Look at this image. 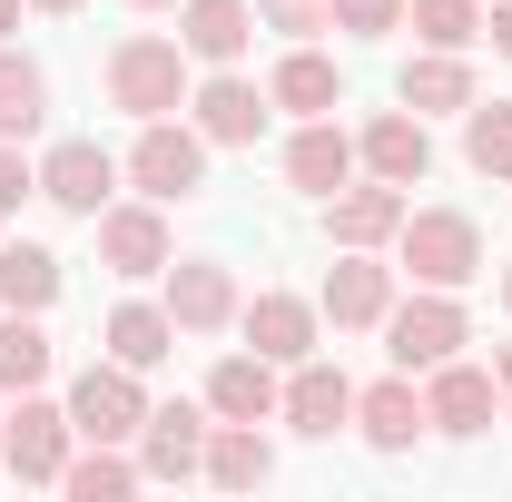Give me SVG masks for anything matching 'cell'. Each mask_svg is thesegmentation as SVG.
<instances>
[{
    "label": "cell",
    "mask_w": 512,
    "mask_h": 502,
    "mask_svg": "<svg viewBox=\"0 0 512 502\" xmlns=\"http://www.w3.org/2000/svg\"><path fill=\"white\" fill-rule=\"evenodd\" d=\"M188 50L178 40H158V30H128L119 50H109V109H128V119H178L188 109Z\"/></svg>",
    "instance_id": "1"
},
{
    "label": "cell",
    "mask_w": 512,
    "mask_h": 502,
    "mask_svg": "<svg viewBox=\"0 0 512 502\" xmlns=\"http://www.w3.org/2000/svg\"><path fill=\"white\" fill-rule=\"evenodd\" d=\"M394 266H404L414 286H473V276H483V227H473L463 207H404Z\"/></svg>",
    "instance_id": "2"
},
{
    "label": "cell",
    "mask_w": 512,
    "mask_h": 502,
    "mask_svg": "<svg viewBox=\"0 0 512 502\" xmlns=\"http://www.w3.org/2000/svg\"><path fill=\"white\" fill-rule=\"evenodd\" d=\"M463 345H473V315L453 306V286H414L404 306H384V355H394L404 375H434Z\"/></svg>",
    "instance_id": "3"
},
{
    "label": "cell",
    "mask_w": 512,
    "mask_h": 502,
    "mask_svg": "<svg viewBox=\"0 0 512 502\" xmlns=\"http://www.w3.org/2000/svg\"><path fill=\"white\" fill-rule=\"evenodd\" d=\"M128 178H138V197H158V207L197 197L207 188V138H197V119H138Z\"/></svg>",
    "instance_id": "4"
},
{
    "label": "cell",
    "mask_w": 512,
    "mask_h": 502,
    "mask_svg": "<svg viewBox=\"0 0 512 502\" xmlns=\"http://www.w3.org/2000/svg\"><path fill=\"white\" fill-rule=\"evenodd\" d=\"M79 453V424H69V404H50L40 384L0 414V463L20 473V483H60V463Z\"/></svg>",
    "instance_id": "5"
},
{
    "label": "cell",
    "mask_w": 512,
    "mask_h": 502,
    "mask_svg": "<svg viewBox=\"0 0 512 502\" xmlns=\"http://www.w3.org/2000/svg\"><path fill=\"white\" fill-rule=\"evenodd\" d=\"M69 424H79V443H138V424H148V384H138V365H89V375L69 384Z\"/></svg>",
    "instance_id": "6"
},
{
    "label": "cell",
    "mask_w": 512,
    "mask_h": 502,
    "mask_svg": "<svg viewBox=\"0 0 512 502\" xmlns=\"http://www.w3.org/2000/svg\"><path fill=\"white\" fill-rule=\"evenodd\" d=\"M493 414H503V384H493V365H463V355H444V365L424 375V424H434L444 443L493 434Z\"/></svg>",
    "instance_id": "7"
},
{
    "label": "cell",
    "mask_w": 512,
    "mask_h": 502,
    "mask_svg": "<svg viewBox=\"0 0 512 502\" xmlns=\"http://www.w3.org/2000/svg\"><path fill=\"white\" fill-rule=\"evenodd\" d=\"M276 424H296L306 443H335L345 424H355V375H345V365H325V355L286 365V394H276Z\"/></svg>",
    "instance_id": "8"
},
{
    "label": "cell",
    "mask_w": 512,
    "mask_h": 502,
    "mask_svg": "<svg viewBox=\"0 0 512 502\" xmlns=\"http://www.w3.org/2000/svg\"><path fill=\"white\" fill-rule=\"evenodd\" d=\"M158 306L178 315V335H227L237 325V276H227V256H168V296Z\"/></svg>",
    "instance_id": "9"
},
{
    "label": "cell",
    "mask_w": 512,
    "mask_h": 502,
    "mask_svg": "<svg viewBox=\"0 0 512 502\" xmlns=\"http://www.w3.org/2000/svg\"><path fill=\"white\" fill-rule=\"evenodd\" d=\"M89 227H99V266H109V276H168V207H158V197H138V207H99V217H89Z\"/></svg>",
    "instance_id": "10"
},
{
    "label": "cell",
    "mask_w": 512,
    "mask_h": 502,
    "mask_svg": "<svg viewBox=\"0 0 512 502\" xmlns=\"http://www.w3.org/2000/svg\"><path fill=\"white\" fill-rule=\"evenodd\" d=\"M266 109H276V99H266L256 79H237V69H207V79L188 89V119H197V138H207V148H256Z\"/></svg>",
    "instance_id": "11"
},
{
    "label": "cell",
    "mask_w": 512,
    "mask_h": 502,
    "mask_svg": "<svg viewBox=\"0 0 512 502\" xmlns=\"http://www.w3.org/2000/svg\"><path fill=\"white\" fill-rule=\"evenodd\" d=\"M325 325L335 335H365V325H384V306H394V266H384L375 247H335V276H325Z\"/></svg>",
    "instance_id": "12"
},
{
    "label": "cell",
    "mask_w": 512,
    "mask_h": 502,
    "mask_svg": "<svg viewBox=\"0 0 512 502\" xmlns=\"http://www.w3.org/2000/svg\"><path fill=\"white\" fill-rule=\"evenodd\" d=\"M109 188H119V158H109L99 138H60V148L40 158V197H50L60 217H99Z\"/></svg>",
    "instance_id": "13"
},
{
    "label": "cell",
    "mask_w": 512,
    "mask_h": 502,
    "mask_svg": "<svg viewBox=\"0 0 512 502\" xmlns=\"http://www.w3.org/2000/svg\"><path fill=\"white\" fill-rule=\"evenodd\" d=\"M237 325H247V345L266 355V365H306V355H316V335H325V306L286 296V286H266V296L237 306Z\"/></svg>",
    "instance_id": "14"
},
{
    "label": "cell",
    "mask_w": 512,
    "mask_h": 502,
    "mask_svg": "<svg viewBox=\"0 0 512 502\" xmlns=\"http://www.w3.org/2000/svg\"><path fill=\"white\" fill-rule=\"evenodd\" d=\"M207 463V404H148L138 424V473L148 483H188Z\"/></svg>",
    "instance_id": "15"
},
{
    "label": "cell",
    "mask_w": 512,
    "mask_h": 502,
    "mask_svg": "<svg viewBox=\"0 0 512 502\" xmlns=\"http://www.w3.org/2000/svg\"><path fill=\"white\" fill-rule=\"evenodd\" d=\"M355 158H365V178H384V188H424V178H434V138H424V119H414V109L365 119Z\"/></svg>",
    "instance_id": "16"
},
{
    "label": "cell",
    "mask_w": 512,
    "mask_h": 502,
    "mask_svg": "<svg viewBox=\"0 0 512 502\" xmlns=\"http://www.w3.org/2000/svg\"><path fill=\"white\" fill-rule=\"evenodd\" d=\"M256 40V0H178V50L197 69H237Z\"/></svg>",
    "instance_id": "17"
},
{
    "label": "cell",
    "mask_w": 512,
    "mask_h": 502,
    "mask_svg": "<svg viewBox=\"0 0 512 502\" xmlns=\"http://www.w3.org/2000/svg\"><path fill=\"white\" fill-rule=\"evenodd\" d=\"M355 434L375 443V453H414V434H434L424 424V384L404 375V365L384 384H355Z\"/></svg>",
    "instance_id": "18"
},
{
    "label": "cell",
    "mask_w": 512,
    "mask_h": 502,
    "mask_svg": "<svg viewBox=\"0 0 512 502\" xmlns=\"http://www.w3.org/2000/svg\"><path fill=\"white\" fill-rule=\"evenodd\" d=\"M276 394H286V365H266V355H227L217 375H207V414L217 424H276Z\"/></svg>",
    "instance_id": "19"
},
{
    "label": "cell",
    "mask_w": 512,
    "mask_h": 502,
    "mask_svg": "<svg viewBox=\"0 0 512 502\" xmlns=\"http://www.w3.org/2000/svg\"><path fill=\"white\" fill-rule=\"evenodd\" d=\"M355 168H365V158H355V138H345L335 119H306L296 138H286V188H306V197L355 188Z\"/></svg>",
    "instance_id": "20"
},
{
    "label": "cell",
    "mask_w": 512,
    "mask_h": 502,
    "mask_svg": "<svg viewBox=\"0 0 512 502\" xmlns=\"http://www.w3.org/2000/svg\"><path fill=\"white\" fill-rule=\"evenodd\" d=\"M404 207H414V197L384 188V178H365V188H335V197H325V237H335V247H394Z\"/></svg>",
    "instance_id": "21"
},
{
    "label": "cell",
    "mask_w": 512,
    "mask_h": 502,
    "mask_svg": "<svg viewBox=\"0 0 512 502\" xmlns=\"http://www.w3.org/2000/svg\"><path fill=\"white\" fill-rule=\"evenodd\" d=\"M394 99H404L414 119H444V109H473L483 89H473V60H463V50H414L404 79H394Z\"/></svg>",
    "instance_id": "22"
},
{
    "label": "cell",
    "mask_w": 512,
    "mask_h": 502,
    "mask_svg": "<svg viewBox=\"0 0 512 502\" xmlns=\"http://www.w3.org/2000/svg\"><path fill=\"white\" fill-rule=\"evenodd\" d=\"M266 99H276V109H296V119H335V109H345V79H335L325 50L296 40V50L276 60V79H266Z\"/></svg>",
    "instance_id": "23"
},
{
    "label": "cell",
    "mask_w": 512,
    "mask_h": 502,
    "mask_svg": "<svg viewBox=\"0 0 512 502\" xmlns=\"http://www.w3.org/2000/svg\"><path fill=\"white\" fill-rule=\"evenodd\" d=\"M217 493H256L266 473H276V443L256 434V424H207V463H197Z\"/></svg>",
    "instance_id": "24"
},
{
    "label": "cell",
    "mask_w": 512,
    "mask_h": 502,
    "mask_svg": "<svg viewBox=\"0 0 512 502\" xmlns=\"http://www.w3.org/2000/svg\"><path fill=\"white\" fill-rule=\"evenodd\" d=\"M138 483H148V473H138L128 443H79V453L60 463V493L69 502H119V493H138Z\"/></svg>",
    "instance_id": "25"
},
{
    "label": "cell",
    "mask_w": 512,
    "mask_h": 502,
    "mask_svg": "<svg viewBox=\"0 0 512 502\" xmlns=\"http://www.w3.org/2000/svg\"><path fill=\"white\" fill-rule=\"evenodd\" d=\"M168 345H178V315L168 306H148V296H128V306H109V355L119 365H168Z\"/></svg>",
    "instance_id": "26"
},
{
    "label": "cell",
    "mask_w": 512,
    "mask_h": 502,
    "mask_svg": "<svg viewBox=\"0 0 512 502\" xmlns=\"http://www.w3.org/2000/svg\"><path fill=\"white\" fill-rule=\"evenodd\" d=\"M50 325L40 315H20V306H0V394H30V384H50Z\"/></svg>",
    "instance_id": "27"
},
{
    "label": "cell",
    "mask_w": 512,
    "mask_h": 502,
    "mask_svg": "<svg viewBox=\"0 0 512 502\" xmlns=\"http://www.w3.org/2000/svg\"><path fill=\"white\" fill-rule=\"evenodd\" d=\"M0 306L50 315V306H60V256L30 247V237H10V247H0Z\"/></svg>",
    "instance_id": "28"
},
{
    "label": "cell",
    "mask_w": 512,
    "mask_h": 502,
    "mask_svg": "<svg viewBox=\"0 0 512 502\" xmlns=\"http://www.w3.org/2000/svg\"><path fill=\"white\" fill-rule=\"evenodd\" d=\"M40 119H50V69L0 40V138H30Z\"/></svg>",
    "instance_id": "29"
},
{
    "label": "cell",
    "mask_w": 512,
    "mask_h": 502,
    "mask_svg": "<svg viewBox=\"0 0 512 502\" xmlns=\"http://www.w3.org/2000/svg\"><path fill=\"white\" fill-rule=\"evenodd\" d=\"M463 158L483 178H512V99H473L463 109Z\"/></svg>",
    "instance_id": "30"
},
{
    "label": "cell",
    "mask_w": 512,
    "mask_h": 502,
    "mask_svg": "<svg viewBox=\"0 0 512 502\" xmlns=\"http://www.w3.org/2000/svg\"><path fill=\"white\" fill-rule=\"evenodd\" d=\"M404 20H414L424 50H473L483 40V0H404Z\"/></svg>",
    "instance_id": "31"
},
{
    "label": "cell",
    "mask_w": 512,
    "mask_h": 502,
    "mask_svg": "<svg viewBox=\"0 0 512 502\" xmlns=\"http://www.w3.org/2000/svg\"><path fill=\"white\" fill-rule=\"evenodd\" d=\"M256 30H286V40H316V30H335V0H256Z\"/></svg>",
    "instance_id": "32"
},
{
    "label": "cell",
    "mask_w": 512,
    "mask_h": 502,
    "mask_svg": "<svg viewBox=\"0 0 512 502\" xmlns=\"http://www.w3.org/2000/svg\"><path fill=\"white\" fill-rule=\"evenodd\" d=\"M335 30L345 40H384V30H404V0H335Z\"/></svg>",
    "instance_id": "33"
},
{
    "label": "cell",
    "mask_w": 512,
    "mask_h": 502,
    "mask_svg": "<svg viewBox=\"0 0 512 502\" xmlns=\"http://www.w3.org/2000/svg\"><path fill=\"white\" fill-rule=\"evenodd\" d=\"M20 197H40V168L20 158V138H0V217H20Z\"/></svg>",
    "instance_id": "34"
},
{
    "label": "cell",
    "mask_w": 512,
    "mask_h": 502,
    "mask_svg": "<svg viewBox=\"0 0 512 502\" xmlns=\"http://www.w3.org/2000/svg\"><path fill=\"white\" fill-rule=\"evenodd\" d=\"M483 40H493V50L512 60V0H493V10H483Z\"/></svg>",
    "instance_id": "35"
},
{
    "label": "cell",
    "mask_w": 512,
    "mask_h": 502,
    "mask_svg": "<svg viewBox=\"0 0 512 502\" xmlns=\"http://www.w3.org/2000/svg\"><path fill=\"white\" fill-rule=\"evenodd\" d=\"M493 384H503V404H512V345H503V355H493Z\"/></svg>",
    "instance_id": "36"
},
{
    "label": "cell",
    "mask_w": 512,
    "mask_h": 502,
    "mask_svg": "<svg viewBox=\"0 0 512 502\" xmlns=\"http://www.w3.org/2000/svg\"><path fill=\"white\" fill-rule=\"evenodd\" d=\"M20 10H30V0H0V40H10V30H20Z\"/></svg>",
    "instance_id": "37"
},
{
    "label": "cell",
    "mask_w": 512,
    "mask_h": 502,
    "mask_svg": "<svg viewBox=\"0 0 512 502\" xmlns=\"http://www.w3.org/2000/svg\"><path fill=\"white\" fill-rule=\"evenodd\" d=\"M30 10H50V20H69V10H79V0H30Z\"/></svg>",
    "instance_id": "38"
},
{
    "label": "cell",
    "mask_w": 512,
    "mask_h": 502,
    "mask_svg": "<svg viewBox=\"0 0 512 502\" xmlns=\"http://www.w3.org/2000/svg\"><path fill=\"white\" fill-rule=\"evenodd\" d=\"M128 10H178V0H128Z\"/></svg>",
    "instance_id": "39"
},
{
    "label": "cell",
    "mask_w": 512,
    "mask_h": 502,
    "mask_svg": "<svg viewBox=\"0 0 512 502\" xmlns=\"http://www.w3.org/2000/svg\"><path fill=\"white\" fill-rule=\"evenodd\" d=\"M503 315H512V266H503Z\"/></svg>",
    "instance_id": "40"
}]
</instances>
